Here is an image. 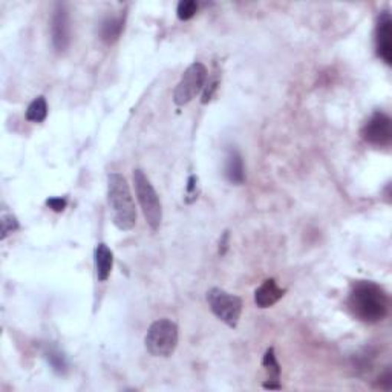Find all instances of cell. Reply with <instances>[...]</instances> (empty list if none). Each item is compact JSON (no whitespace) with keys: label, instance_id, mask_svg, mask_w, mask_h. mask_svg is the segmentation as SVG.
<instances>
[{"label":"cell","instance_id":"1","mask_svg":"<svg viewBox=\"0 0 392 392\" xmlns=\"http://www.w3.org/2000/svg\"><path fill=\"white\" fill-rule=\"evenodd\" d=\"M348 306L359 320L365 322V324H377L386 317L389 297L379 283L359 281L350 291Z\"/></svg>","mask_w":392,"mask_h":392},{"label":"cell","instance_id":"2","mask_svg":"<svg viewBox=\"0 0 392 392\" xmlns=\"http://www.w3.org/2000/svg\"><path fill=\"white\" fill-rule=\"evenodd\" d=\"M107 204L112 222L121 232H129L136 224V209L129 184L121 173L107 175Z\"/></svg>","mask_w":392,"mask_h":392},{"label":"cell","instance_id":"3","mask_svg":"<svg viewBox=\"0 0 392 392\" xmlns=\"http://www.w3.org/2000/svg\"><path fill=\"white\" fill-rule=\"evenodd\" d=\"M146 350L153 357L172 356L178 347V327L168 319H159L149 327L146 334Z\"/></svg>","mask_w":392,"mask_h":392},{"label":"cell","instance_id":"4","mask_svg":"<svg viewBox=\"0 0 392 392\" xmlns=\"http://www.w3.org/2000/svg\"><path fill=\"white\" fill-rule=\"evenodd\" d=\"M134 184L144 218L153 232H157L161 227V222H163V205H161L157 190L153 189L152 182L141 168H135L134 171Z\"/></svg>","mask_w":392,"mask_h":392},{"label":"cell","instance_id":"5","mask_svg":"<svg viewBox=\"0 0 392 392\" xmlns=\"http://www.w3.org/2000/svg\"><path fill=\"white\" fill-rule=\"evenodd\" d=\"M207 302H209L212 313L219 320L224 322L230 328L237 327V322H240L242 313L241 297L214 287L210 291H207Z\"/></svg>","mask_w":392,"mask_h":392},{"label":"cell","instance_id":"6","mask_svg":"<svg viewBox=\"0 0 392 392\" xmlns=\"http://www.w3.org/2000/svg\"><path fill=\"white\" fill-rule=\"evenodd\" d=\"M207 81V68L195 61L194 65H190L186 72L182 74L180 83L176 84L173 92V102L176 106H184L190 103L199 92L205 88Z\"/></svg>","mask_w":392,"mask_h":392},{"label":"cell","instance_id":"7","mask_svg":"<svg viewBox=\"0 0 392 392\" xmlns=\"http://www.w3.org/2000/svg\"><path fill=\"white\" fill-rule=\"evenodd\" d=\"M362 138L374 146H389L392 141L391 118L383 112H374L362 127Z\"/></svg>","mask_w":392,"mask_h":392},{"label":"cell","instance_id":"8","mask_svg":"<svg viewBox=\"0 0 392 392\" xmlns=\"http://www.w3.org/2000/svg\"><path fill=\"white\" fill-rule=\"evenodd\" d=\"M51 38L52 45L58 52L68 49L71 43V22H69V14L65 5H56L52 19H51Z\"/></svg>","mask_w":392,"mask_h":392},{"label":"cell","instance_id":"9","mask_svg":"<svg viewBox=\"0 0 392 392\" xmlns=\"http://www.w3.org/2000/svg\"><path fill=\"white\" fill-rule=\"evenodd\" d=\"M375 46L377 54L385 63H392V19L389 13H382L377 29H375Z\"/></svg>","mask_w":392,"mask_h":392},{"label":"cell","instance_id":"10","mask_svg":"<svg viewBox=\"0 0 392 392\" xmlns=\"http://www.w3.org/2000/svg\"><path fill=\"white\" fill-rule=\"evenodd\" d=\"M283 295H285V290H282L278 282L274 279H267L255 291V304L259 308H270L276 302L281 301Z\"/></svg>","mask_w":392,"mask_h":392},{"label":"cell","instance_id":"11","mask_svg":"<svg viewBox=\"0 0 392 392\" xmlns=\"http://www.w3.org/2000/svg\"><path fill=\"white\" fill-rule=\"evenodd\" d=\"M226 178L235 184V186H241L245 181V167L242 155L236 149H228L226 157V166H224Z\"/></svg>","mask_w":392,"mask_h":392},{"label":"cell","instance_id":"12","mask_svg":"<svg viewBox=\"0 0 392 392\" xmlns=\"http://www.w3.org/2000/svg\"><path fill=\"white\" fill-rule=\"evenodd\" d=\"M95 270H97V278L100 282L107 281V278L111 276L112 267H113V253L112 250L107 247L106 244H98L95 253Z\"/></svg>","mask_w":392,"mask_h":392},{"label":"cell","instance_id":"13","mask_svg":"<svg viewBox=\"0 0 392 392\" xmlns=\"http://www.w3.org/2000/svg\"><path fill=\"white\" fill-rule=\"evenodd\" d=\"M123 29H125V17L123 15H109L102 22V26H100V38L104 43H113L117 42Z\"/></svg>","mask_w":392,"mask_h":392},{"label":"cell","instance_id":"14","mask_svg":"<svg viewBox=\"0 0 392 392\" xmlns=\"http://www.w3.org/2000/svg\"><path fill=\"white\" fill-rule=\"evenodd\" d=\"M48 117V103L45 97H37L29 103L26 109V120L31 123H42Z\"/></svg>","mask_w":392,"mask_h":392},{"label":"cell","instance_id":"15","mask_svg":"<svg viewBox=\"0 0 392 392\" xmlns=\"http://www.w3.org/2000/svg\"><path fill=\"white\" fill-rule=\"evenodd\" d=\"M262 365H264V368L267 370L268 375H270V379H268V380H270V382H279L281 366L278 363V360H276L273 348L267 350L265 356H264V360H262Z\"/></svg>","mask_w":392,"mask_h":392},{"label":"cell","instance_id":"16","mask_svg":"<svg viewBox=\"0 0 392 392\" xmlns=\"http://www.w3.org/2000/svg\"><path fill=\"white\" fill-rule=\"evenodd\" d=\"M198 13V3L195 0H181L176 8V15L180 20H190Z\"/></svg>","mask_w":392,"mask_h":392},{"label":"cell","instance_id":"17","mask_svg":"<svg viewBox=\"0 0 392 392\" xmlns=\"http://www.w3.org/2000/svg\"><path fill=\"white\" fill-rule=\"evenodd\" d=\"M46 359H48V362L54 368V371H57V373L66 371V360H65L63 354H60L57 350H51L46 352Z\"/></svg>","mask_w":392,"mask_h":392},{"label":"cell","instance_id":"18","mask_svg":"<svg viewBox=\"0 0 392 392\" xmlns=\"http://www.w3.org/2000/svg\"><path fill=\"white\" fill-rule=\"evenodd\" d=\"M19 228V222L15 219V217H13L11 213H3L2 214V240L8 235H11L13 232Z\"/></svg>","mask_w":392,"mask_h":392},{"label":"cell","instance_id":"19","mask_svg":"<svg viewBox=\"0 0 392 392\" xmlns=\"http://www.w3.org/2000/svg\"><path fill=\"white\" fill-rule=\"evenodd\" d=\"M196 198H198V178H196L195 175H190L189 176V181H187V198H186V203L187 204L194 203Z\"/></svg>","mask_w":392,"mask_h":392},{"label":"cell","instance_id":"20","mask_svg":"<svg viewBox=\"0 0 392 392\" xmlns=\"http://www.w3.org/2000/svg\"><path fill=\"white\" fill-rule=\"evenodd\" d=\"M66 204H68V201L65 198H49L48 201H46V205H48L51 210L57 212V213L63 212L66 209Z\"/></svg>","mask_w":392,"mask_h":392},{"label":"cell","instance_id":"21","mask_svg":"<svg viewBox=\"0 0 392 392\" xmlns=\"http://www.w3.org/2000/svg\"><path fill=\"white\" fill-rule=\"evenodd\" d=\"M228 242H230V232H224L222 237L219 240V256H224L228 250Z\"/></svg>","mask_w":392,"mask_h":392}]
</instances>
